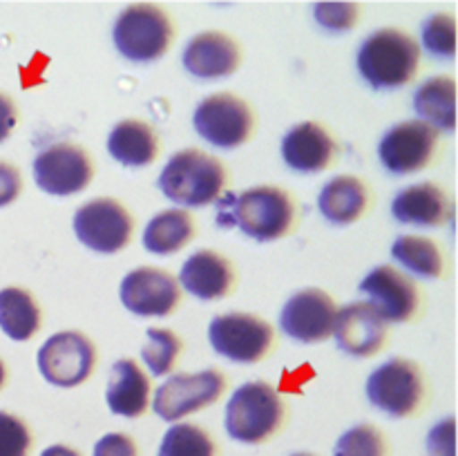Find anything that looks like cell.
<instances>
[{
  "label": "cell",
  "mask_w": 458,
  "mask_h": 456,
  "mask_svg": "<svg viewBox=\"0 0 458 456\" xmlns=\"http://www.w3.org/2000/svg\"><path fill=\"white\" fill-rule=\"evenodd\" d=\"M192 123L199 137L206 139L210 146L233 150L250 139L255 130V116L244 98L231 92H219L197 106Z\"/></svg>",
  "instance_id": "obj_9"
},
{
  "label": "cell",
  "mask_w": 458,
  "mask_h": 456,
  "mask_svg": "<svg viewBox=\"0 0 458 456\" xmlns=\"http://www.w3.org/2000/svg\"><path fill=\"white\" fill-rule=\"evenodd\" d=\"M392 255L398 264L425 280H441L447 273L445 255H443L441 246L429 237L401 235L394 241Z\"/></svg>",
  "instance_id": "obj_28"
},
{
  "label": "cell",
  "mask_w": 458,
  "mask_h": 456,
  "mask_svg": "<svg viewBox=\"0 0 458 456\" xmlns=\"http://www.w3.org/2000/svg\"><path fill=\"white\" fill-rule=\"evenodd\" d=\"M360 291L385 322H414L423 311V295L410 275L394 266H376Z\"/></svg>",
  "instance_id": "obj_14"
},
{
  "label": "cell",
  "mask_w": 458,
  "mask_h": 456,
  "mask_svg": "<svg viewBox=\"0 0 458 456\" xmlns=\"http://www.w3.org/2000/svg\"><path fill=\"white\" fill-rule=\"evenodd\" d=\"M226 376L219 369L170 376L155 393V414L174 423L215 405L226 392Z\"/></svg>",
  "instance_id": "obj_11"
},
{
  "label": "cell",
  "mask_w": 458,
  "mask_h": 456,
  "mask_svg": "<svg viewBox=\"0 0 458 456\" xmlns=\"http://www.w3.org/2000/svg\"><path fill=\"white\" fill-rule=\"evenodd\" d=\"M371 204V190L360 177L353 174H340L331 179L320 192V213L325 215L327 222L335 226H349L358 222L367 213Z\"/></svg>",
  "instance_id": "obj_23"
},
{
  "label": "cell",
  "mask_w": 458,
  "mask_h": 456,
  "mask_svg": "<svg viewBox=\"0 0 458 456\" xmlns=\"http://www.w3.org/2000/svg\"><path fill=\"white\" fill-rule=\"evenodd\" d=\"M22 190V177L16 165L0 159V208L18 199Z\"/></svg>",
  "instance_id": "obj_37"
},
{
  "label": "cell",
  "mask_w": 458,
  "mask_h": 456,
  "mask_svg": "<svg viewBox=\"0 0 458 456\" xmlns=\"http://www.w3.org/2000/svg\"><path fill=\"white\" fill-rule=\"evenodd\" d=\"M452 199L438 183L423 182L416 186L405 188L396 195L392 204V215L401 224H411V226H443L450 222Z\"/></svg>",
  "instance_id": "obj_21"
},
{
  "label": "cell",
  "mask_w": 458,
  "mask_h": 456,
  "mask_svg": "<svg viewBox=\"0 0 458 456\" xmlns=\"http://www.w3.org/2000/svg\"><path fill=\"white\" fill-rule=\"evenodd\" d=\"M4 380H7V369H4V365H3V360H0V389H3V384H4Z\"/></svg>",
  "instance_id": "obj_40"
},
{
  "label": "cell",
  "mask_w": 458,
  "mask_h": 456,
  "mask_svg": "<svg viewBox=\"0 0 458 456\" xmlns=\"http://www.w3.org/2000/svg\"><path fill=\"white\" fill-rule=\"evenodd\" d=\"M318 22L329 31H347L358 25L360 4L356 3H325L313 7Z\"/></svg>",
  "instance_id": "obj_34"
},
{
  "label": "cell",
  "mask_w": 458,
  "mask_h": 456,
  "mask_svg": "<svg viewBox=\"0 0 458 456\" xmlns=\"http://www.w3.org/2000/svg\"><path fill=\"white\" fill-rule=\"evenodd\" d=\"M286 420V402L273 384L253 380L235 389L226 405L224 425L231 438L259 445L282 432Z\"/></svg>",
  "instance_id": "obj_4"
},
{
  "label": "cell",
  "mask_w": 458,
  "mask_h": 456,
  "mask_svg": "<svg viewBox=\"0 0 458 456\" xmlns=\"http://www.w3.org/2000/svg\"><path fill=\"white\" fill-rule=\"evenodd\" d=\"M420 47L407 31L385 27L358 49V72L374 89H398L419 74Z\"/></svg>",
  "instance_id": "obj_2"
},
{
  "label": "cell",
  "mask_w": 458,
  "mask_h": 456,
  "mask_svg": "<svg viewBox=\"0 0 458 456\" xmlns=\"http://www.w3.org/2000/svg\"><path fill=\"white\" fill-rule=\"evenodd\" d=\"M240 63V45L224 31H201L183 49V67L197 79H224L235 74Z\"/></svg>",
  "instance_id": "obj_19"
},
{
  "label": "cell",
  "mask_w": 458,
  "mask_h": 456,
  "mask_svg": "<svg viewBox=\"0 0 458 456\" xmlns=\"http://www.w3.org/2000/svg\"><path fill=\"white\" fill-rule=\"evenodd\" d=\"M94 177L92 156L70 141L45 148L34 159L36 186L54 197H70L85 190Z\"/></svg>",
  "instance_id": "obj_13"
},
{
  "label": "cell",
  "mask_w": 458,
  "mask_h": 456,
  "mask_svg": "<svg viewBox=\"0 0 458 456\" xmlns=\"http://www.w3.org/2000/svg\"><path fill=\"white\" fill-rule=\"evenodd\" d=\"M208 340L219 356L231 362L255 365L273 351L276 331L264 317L253 313H224L210 322Z\"/></svg>",
  "instance_id": "obj_7"
},
{
  "label": "cell",
  "mask_w": 458,
  "mask_h": 456,
  "mask_svg": "<svg viewBox=\"0 0 458 456\" xmlns=\"http://www.w3.org/2000/svg\"><path fill=\"white\" fill-rule=\"evenodd\" d=\"M454 418H445L434 425L428 436V454L429 456H456L454 450Z\"/></svg>",
  "instance_id": "obj_35"
},
{
  "label": "cell",
  "mask_w": 458,
  "mask_h": 456,
  "mask_svg": "<svg viewBox=\"0 0 458 456\" xmlns=\"http://www.w3.org/2000/svg\"><path fill=\"white\" fill-rule=\"evenodd\" d=\"M114 47L132 63L159 61L174 40V25L159 4H130L119 13L112 30Z\"/></svg>",
  "instance_id": "obj_6"
},
{
  "label": "cell",
  "mask_w": 458,
  "mask_h": 456,
  "mask_svg": "<svg viewBox=\"0 0 458 456\" xmlns=\"http://www.w3.org/2000/svg\"><path fill=\"white\" fill-rule=\"evenodd\" d=\"M338 304L322 289L298 291L280 313V326L291 340L302 344L325 342L334 335Z\"/></svg>",
  "instance_id": "obj_15"
},
{
  "label": "cell",
  "mask_w": 458,
  "mask_h": 456,
  "mask_svg": "<svg viewBox=\"0 0 458 456\" xmlns=\"http://www.w3.org/2000/svg\"><path fill=\"white\" fill-rule=\"evenodd\" d=\"M334 335L344 353L353 358H369L387 344L389 329L369 302H353L338 311Z\"/></svg>",
  "instance_id": "obj_17"
},
{
  "label": "cell",
  "mask_w": 458,
  "mask_h": 456,
  "mask_svg": "<svg viewBox=\"0 0 458 456\" xmlns=\"http://www.w3.org/2000/svg\"><path fill=\"white\" fill-rule=\"evenodd\" d=\"M94 456H139V450L128 434H106L94 445Z\"/></svg>",
  "instance_id": "obj_36"
},
{
  "label": "cell",
  "mask_w": 458,
  "mask_h": 456,
  "mask_svg": "<svg viewBox=\"0 0 458 456\" xmlns=\"http://www.w3.org/2000/svg\"><path fill=\"white\" fill-rule=\"evenodd\" d=\"M228 183L226 165L197 148L179 150L159 174V190L174 204L199 208L219 201Z\"/></svg>",
  "instance_id": "obj_3"
},
{
  "label": "cell",
  "mask_w": 458,
  "mask_h": 456,
  "mask_svg": "<svg viewBox=\"0 0 458 456\" xmlns=\"http://www.w3.org/2000/svg\"><path fill=\"white\" fill-rule=\"evenodd\" d=\"M148 340L141 349V358L152 376H168L174 369L183 342L170 329H148Z\"/></svg>",
  "instance_id": "obj_30"
},
{
  "label": "cell",
  "mask_w": 458,
  "mask_h": 456,
  "mask_svg": "<svg viewBox=\"0 0 458 456\" xmlns=\"http://www.w3.org/2000/svg\"><path fill=\"white\" fill-rule=\"evenodd\" d=\"M107 150L121 165L143 168L159 156V137L146 121L123 119L112 128Z\"/></svg>",
  "instance_id": "obj_24"
},
{
  "label": "cell",
  "mask_w": 458,
  "mask_h": 456,
  "mask_svg": "<svg viewBox=\"0 0 458 456\" xmlns=\"http://www.w3.org/2000/svg\"><path fill=\"white\" fill-rule=\"evenodd\" d=\"M179 284L199 300L226 298L235 291V268L228 258L213 249H201L183 262Z\"/></svg>",
  "instance_id": "obj_20"
},
{
  "label": "cell",
  "mask_w": 458,
  "mask_h": 456,
  "mask_svg": "<svg viewBox=\"0 0 458 456\" xmlns=\"http://www.w3.org/2000/svg\"><path fill=\"white\" fill-rule=\"evenodd\" d=\"M291 456H316V454H307V452H302V454H291Z\"/></svg>",
  "instance_id": "obj_41"
},
{
  "label": "cell",
  "mask_w": 458,
  "mask_h": 456,
  "mask_svg": "<svg viewBox=\"0 0 458 456\" xmlns=\"http://www.w3.org/2000/svg\"><path fill=\"white\" fill-rule=\"evenodd\" d=\"M159 456H217V443L195 423H177L165 432Z\"/></svg>",
  "instance_id": "obj_29"
},
{
  "label": "cell",
  "mask_w": 458,
  "mask_h": 456,
  "mask_svg": "<svg viewBox=\"0 0 458 456\" xmlns=\"http://www.w3.org/2000/svg\"><path fill=\"white\" fill-rule=\"evenodd\" d=\"M423 47L434 58L452 61L456 54V21L452 13H434L420 27Z\"/></svg>",
  "instance_id": "obj_32"
},
{
  "label": "cell",
  "mask_w": 458,
  "mask_h": 456,
  "mask_svg": "<svg viewBox=\"0 0 458 456\" xmlns=\"http://www.w3.org/2000/svg\"><path fill=\"white\" fill-rule=\"evenodd\" d=\"M31 443L34 438L25 420L0 411V456H30Z\"/></svg>",
  "instance_id": "obj_33"
},
{
  "label": "cell",
  "mask_w": 458,
  "mask_h": 456,
  "mask_svg": "<svg viewBox=\"0 0 458 456\" xmlns=\"http://www.w3.org/2000/svg\"><path fill=\"white\" fill-rule=\"evenodd\" d=\"M414 110L434 130L452 132L456 125V80L452 76L425 80L414 94Z\"/></svg>",
  "instance_id": "obj_26"
},
{
  "label": "cell",
  "mask_w": 458,
  "mask_h": 456,
  "mask_svg": "<svg viewBox=\"0 0 458 456\" xmlns=\"http://www.w3.org/2000/svg\"><path fill=\"white\" fill-rule=\"evenodd\" d=\"M441 152L438 130L425 121H403L380 139L378 156L392 174H411L432 168Z\"/></svg>",
  "instance_id": "obj_10"
},
{
  "label": "cell",
  "mask_w": 458,
  "mask_h": 456,
  "mask_svg": "<svg viewBox=\"0 0 458 456\" xmlns=\"http://www.w3.org/2000/svg\"><path fill=\"white\" fill-rule=\"evenodd\" d=\"M18 123V107L12 97L0 92V143L7 141L9 134L13 132Z\"/></svg>",
  "instance_id": "obj_38"
},
{
  "label": "cell",
  "mask_w": 458,
  "mask_h": 456,
  "mask_svg": "<svg viewBox=\"0 0 458 456\" xmlns=\"http://www.w3.org/2000/svg\"><path fill=\"white\" fill-rule=\"evenodd\" d=\"M338 155V141L318 121H302L282 139V156L295 173H322L335 164Z\"/></svg>",
  "instance_id": "obj_18"
},
{
  "label": "cell",
  "mask_w": 458,
  "mask_h": 456,
  "mask_svg": "<svg viewBox=\"0 0 458 456\" xmlns=\"http://www.w3.org/2000/svg\"><path fill=\"white\" fill-rule=\"evenodd\" d=\"M106 401L112 414L139 418L150 407V378L132 358H121L112 365Z\"/></svg>",
  "instance_id": "obj_22"
},
{
  "label": "cell",
  "mask_w": 458,
  "mask_h": 456,
  "mask_svg": "<svg viewBox=\"0 0 458 456\" xmlns=\"http://www.w3.org/2000/svg\"><path fill=\"white\" fill-rule=\"evenodd\" d=\"M134 219L121 201L98 197L79 206L74 213V232L83 246L97 253L112 255L123 250L132 240Z\"/></svg>",
  "instance_id": "obj_8"
},
{
  "label": "cell",
  "mask_w": 458,
  "mask_h": 456,
  "mask_svg": "<svg viewBox=\"0 0 458 456\" xmlns=\"http://www.w3.org/2000/svg\"><path fill=\"white\" fill-rule=\"evenodd\" d=\"M195 219L183 208L161 210L150 219L143 232V246L155 255L179 253L195 240Z\"/></svg>",
  "instance_id": "obj_25"
},
{
  "label": "cell",
  "mask_w": 458,
  "mask_h": 456,
  "mask_svg": "<svg viewBox=\"0 0 458 456\" xmlns=\"http://www.w3.org/2000/svg\"><path fill=\"white\" fill-rule=\"evenodd\" d=\"M97 365L94 342L81 331L54 334L38 351V369L56 387H76L92 376Z\"/></svg>",
  "instance_id": "obj_12"
},
{
  "label": "cell",
  "mask_w": 458,
  "mask_h": 456,
  "mask_svg": "<svg viewBox=\"0 0 458 456\" xmlns=\"http://www.w3.org/2000/svg\"><path fill=\"white\" fill-rule=\"evenodd\" d=\"M367 398L376 410L392 418H411L428 405L425 371L410 358H392L369 376Z\"/></svg>",
  "instance_id": "obj_5"
},
{
  "label": "cell",
  "mask_w": 458,
  "mask_h": 456,
  "mask_svg": "<svg viewBox=\"0 0 458 456\" xmlns=\"http://www.w3.org/2000/svg\"><path fill=\"white\" fill-rule=\"evenodd\" d=\"M0 329L16 342H25L38 334L40 308L30 291L18 286L0 291Z\"/></svg>",
  "instance_id": "obj_27"
},
{
  "label": "cell",
  "mask_w": 458,
  "mask_h": 456,
  "mask_svg": "<svg viewBox=\"0 0 458 456\" xmlns=\"http://www.w3.org/2000/svg\"><path fill=\"white\" fill-rule=\"evenodd\" d=\"M40 456H81V454L70 445H52L47 447Z\"/></svg>",
  "instance_id": "obj_39"
},
{
  "label": "cell",
  "mask_w": 458,
  "mask_h": 456,
  "mask_svg": "<svg viewBox=\"0 0 458 456\" xmlns=\"http://www.w3.org/2000/svg\"><path fill=\"white\" fill-rule=\"evenodd\" d=\"M226 213L222 226H240L258 241L289 237L300 219V208L291 192L277 186H255L242 195H228L219 201L217 215Z\"/></svg>",
  "instance_id": "obj_1"
},
{
  "label": "cell",
  "mask_w": 458,
  "mask_h": 456,
  "mask_svg": "<svg viewBox=\"0 0 458 456\" xmlns=\"http://www.w3.org/2000/svg\"><path fill=\"white\" fill-rule=\"evenodd\" d=\"M334 456H389V443L376 425L360 423L338 438Z\"/></svg>",
  "instance_id": "obj_31"
},
{
  "label": "cell",
  "mask_w": 458,
  "mask_h": 456,
  "mask_svg": "<svg viewBox=\"0 0 458 456\" xmlns=\"http://www.w3.org/2000/svg\"><path fill=\"white\" fill-rule=\"evenodd\" d=\"M121 302L137 316L164 317L177 311L182 302V286L177 277L164 268H134L121 282Z\"/></svg>",
  "instance_id": "obj_16"
}]
</instances>
